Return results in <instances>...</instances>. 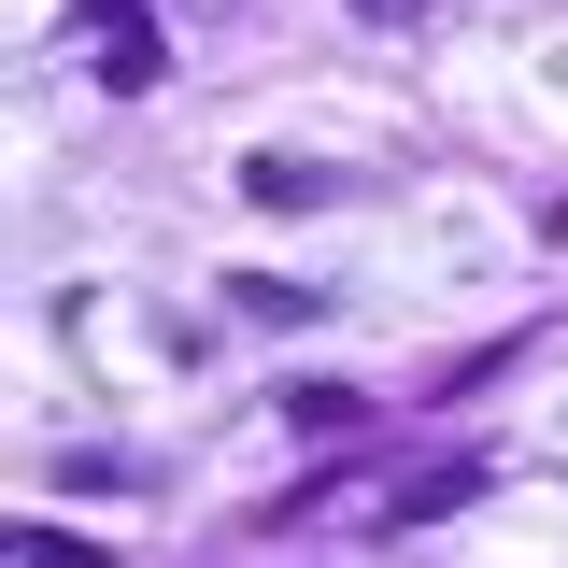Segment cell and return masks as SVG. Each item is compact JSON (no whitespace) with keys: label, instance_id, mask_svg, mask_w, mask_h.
<instances>
[{"label":"cell","instance_id":"6","mask_svg":"<svg viewBox=\"0 0 568 568\" xmlns=\"http://www.w3.org/2000/svg\"><path fill=\"white\" fill-rule=\"evenodd\" d=\"M14 568H100V540H71V526H14Z\"/></svg>","mask_w":568,"mask_h":568},{"label":"cell","instance_id":"3","mask_svg":"<svg viewBox=\"0 0 568 568\" xmlns=\"http://www.w3.org/2000/svg\"><path fill=\"white\" fill-rule=\"evenodd\" d=\"M484 497V469H426V484H398V526H440V511H469Z\"/></svg>","mask_w":568,"mask_h":568},{"label":"cell","instance_id":"1","mask_svg":"<svg viewBox=\"0 0 568 568\" xmlns=\"http://www.w3.org/2000/svg\"><path fill=\"white\" fill-rule=\"evenodd\" d=\"M156 71H171V58H156V29H142V14H129V29H100V85H114V100H142Z\"/></svg>","mask_w":568,"mask_h":568},{"label":"cell","instance_id":"7","mask_svg":"<svg viewBox=\"0 0 568 568\" xmlns=\"http://www.w3.org/2000/svg\"><path fill=\"white\" fill-rule=\"evenodd\" d=\"M129 14H142V0H71V29H129Z\"/></svg>","mask_w":568,"mask_h":568},{"label":"cell","instance_id":"8","mask_svg":"<svg viewBox=\"0 0 568 568\" xmlns=\"http://www.w3.org/2000/svg\"><path fill=\"white\" fill-rule=\"evenodd\" d=\"M355 14H369V29H413V14H426V0H355Z\"/></svg>","mask_w":568,"mask_h":568},{"label":"cell","instance_id":"5","mask_svg":"<svg viewBox=\"0 0 568 568\" xmlns=\"http://www.w3.org/2000/svg\"><path fill=\"white\" fill-rule=\"evenodd\" d=\"M227 313H256V327H298L313 298H298V284H271V271H242V284H227Z\"/></svg>","mask_w":568,"mask_h":568},{"label":"cell","instance_id":"2","mask_svg":"<svg viewBox=\"0 0 568 568\" xmlns=\"http://www.w3.org/2000/svg\"><path fill=\"white\" fill-rule=\"evenodd\" d=\"M284 426H313V440H342V426H369V398H355V384H298V398H284Z\"/></svg>","mask_w":568,"mask_h":568},{"label":"cell","instance_id":"4","mask_svg":"<svg viewBox=\"0 0 568 568\" xmlns=\"http://www.w3.org/2000/svg\"><path fill=\"white\" fill-rule=\"evenodd\" d=\"M242 200H256V213H298V200H313V171H298V156H242Z\"/></svg>","mask_w":568,"mask_h":568}]
</instances>
